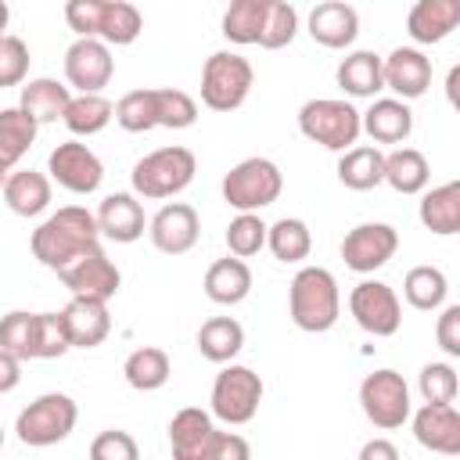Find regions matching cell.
Wrapping results in <instances>:
<instances>
[{"mask_svg": "<svg viewBox=\"0 0 460 460\" xmlns=\"http://www.w3.org/2000/svg\"><path fill=\"white\" fill-rule=\"evenodd\" d=\"M97 234L101 230H97L93 212H86L83 205H65L32 230V255L47 270L58 273L61 266H68L72 259L90 252L97 244Z\"/></svg>", "mask_w": 460, "mask_h": 460, "instance_id": "obj_1", "label": "cell"}, {"mask_svg": "<svg viewBox=\"0 0 460 460\" xmlns=\"http://www.w3.org/2000/svg\"><path fill=\"white\" fill-rule=\"evenodd\" d=\"M288 309L295 327L320 334L331 331L338 313H341V295H338V280L331 270L323 266H305L295 273L291 288H288Z\"/></svg>", "mask_w": 460, "mask_h": 460, "instance_id": "obj_2", "label": "cell"}, {"mask_svg": "<svg viewBox=\"0 0 460 460\" xmlns=\"http://www.w3.org/2000/svg\"><path fill=\"white\" fill-rule=\"evenodd\" d=\"M252 83H255V68L248 58L234 50H216L205 58L201 68V104L212 111H234L244 104Z\"/></svg>", "mask_w": 460, "mask_h": 460, "instance_id": "obj_3", "label": "cell"}, {"mask_svg": "<svg viewBox=\"0 0 460 460\" xmlns=\"http://www.w3.org/2000/svg\"><path fill=\"white\" fill-rule=\"evenodd\" d=\"M198 172V158L190 147H158L151 155H144L133 165V190L144 198H172L180 194Z\"/></svg>", "mask_w": 460, "mask_h": 460, "instance_id": "obj_4", "label": "cell"}, {"mask_svg": "<svg viewBox=\"0 0 460 460\" xmlns=\"http://www.w3.org/2000/svg\"><path fill=\"white\" fill-rule=\"evenodd\" d=\"M298 129L327 151H349L359 137V111L338 97H313L298 108Z\"/></svg>", "mask_w": 460, "mask_h": 460, "instance_id": "obj_5", "label": "cell"}, {"mask_svg": "<svg viewBox=\"0 0 460 460\" xmlns=\"http://www.w3.org/2000/svg\"><path fill=\"white\" fill-rule=\"evenodd\" d=\"M75 417H79V410H75V402L65 392H47V395L32 399L18 413L14 431H18V438L25 446L43 449V446H54V442L68 438L72 428H75Z\"/></svg>", "mask_w": 460, "mask_h": 460, "instance_id": "obj_6", "label": "cell"}, {"mask_svg": "<svg viewBox=\"0 0 460 460\" xmlns=\"http://www.w3.org/2000/svg\"><path fill=\"white\" fill-rule=\"evenodd\" d=\"M280 187H284V176L280 169L270 162V158H244L237 162L226 176H223V201L241 208V212H255V208H266L280 198Z\"/></svg>", "mask_w": 460, "mask_h": 460, "instance_id": "obj_7", "label": "cell"}, {"mask_svg": "<svg viewBox=\"0 0 460 460\" xmlns=\"http://www.w3.org/2000/svg\"><path fill=\"white\" fill-rule=\"evenodd\" d=\"M262 402V377L252 367L230 363L212 381V413L226 424H248Z\"/></svg>", "mask_w": 460, "mask_h": 460, "instance_id": "obj_8", "label": "cell"}, {"mask_svg": "<svg viewBox=\"0 0 460 460\" xmlns=\"http://www.w3.org/2000/svg\"><path fill=\"white\" fill-rule=\"evenodd\" d=\"M359 402H363V413L370 417L374 428H399L406 417H410V388L402 381V374L395 370H374L363 377L359 385Z\"/></svg>", "mask_w": 460, "mask_h": 460, "instance_id": "obj_9", "label": "cell"}, {"mask_svg": "<svg viewBox=\"0 0 460 460\" xmlns=\"http://www.w3.org/2000/svg\"><path fill=\"white\" fill-rule=\"evenodd\" d=\"M58 277L72 291V298H97V302H108L119 291V284H122L119 266L104 255L101 244H93L90 252H83L79 259H72L68 266H61Z\"/></svg>", "mask_w": 460, "mask_h": 460, "instance_id": "obj_10", "label": "cell"}, {"mask_svg": "<svg viewBox=\"0 0 460 460\" xmlns=\"http://www.w3.org/2000/svg\"><path fill=\"white\" fill-rule=\"evenodd\" d=\"M349 309H352L356 323H359L367 334H374V338H388V334H395L399 323H402V305H399L395 291H392L388 284H381V280H363V284H356L352 295H349Z\"/></svg>", "mask_w": 460, "mask_h": 460, "instance_id": "obj_11", "label": "cell"}, {"mask_svg": "<svg viewBox=\"0 0 460 460\" xmlns=\"http://www.w3.org/2000/svg\"><path fill=\"white\" fill-rule=\"evenodd\" d=\"M399 248V234L388 223H359L345 234L341 241V259L349 270L356 273H374L377 266H385Z\"/></svg>", "mask_w": 460, "mask_h": 460, "instance_id": "obj_12", "label": "cell"}, {"mask_svg": "<svg viewBox=\"0 0 460 460\" xmlns=\"http://www.w3.org/2000/svg\"><path fill=\"white\" fill-rule=\"evenodd\" d=\"M47 165H50V176H54L65 190H72V194H90V190H97L101 180H104L101 158H97L86 144H79V140L58 144V147L50 151Z\"/></svg>", "mask_w": 460, "mask_h": 460, "instance_id": "obj_13", "label": "cell"}, {"mask_svg": "<svg viewBox=\"0 0 460 460\" xmlns=\"http://www.w3.org/2000/svg\"><path fill=\"white\" fill-rule=\"evenodd\" d=\"M111 72H115V61H111L108 43H101V40L79 36L65 50V79L72 86H79L83 93H101V86H108Z\"/></svg>", "mask_w": 460, "mask_h": 460, "instance_id": "obj_14", "label": "cell"}, {"mask_svg": "<svg viewBox=\"0 0 460 460\" xmlns=\"http://www.w3.org/2000/svg\"><path fill=\"white\" fill-rule=\"evenodd\" d=\"M201 234V219L194 212V205H183V201H172V205H162L151 219V241L158 252L165 255H183L194 248Z\"/></svg>", "mask_w": 460, "mask_h": 460, "instance_id": "obj_15", "label": "cell"}, {"mask_svg": "<svg viewBox=\"0 0 460 460\" xmlns=\"http://www.w3.org/2000/svg\"><path fill=\"white\" fill-rule=\"evenodd\" d=\"M413 435L424 449L442 453V456H456L460 453V413L453 406H431L424 402L413 413Z\"/></svg>", "mask_w": 460, "mask_h": 460, "instance_id": "obj_16", "label": "cell"}, {"mask_svg": "<svg viewBox=\"0 0 460 460\" xmlns=\"http://www.w3.org/2000/svg\"><path fill=\"white\" fill-rule=\"evenodd\" d=\"M385 86H392L399 97H420L431 86V61L417 47H395L388 58H381Z\"/></svg>", "mask_w": 460, "mask_h": 460, "instance_id": "obj_17", "label": "cell"}, {"mask_svg": "<svg viewBox=\"0 0 460 460\" xmlns=\"http://www.w3.org/2000/svg\"><path fill=\"white\" fill-rule=\"evenodd\" d=\"M359 32V14L345 0H323L309 11V36L320 47H349Z\"/></svg>", "mask_w": 460, "mask_h": 460, "instance_id": "obj_18", "label": "cell"}, {"mask_svg": "<svg viewBox=\"0 0 460 460\" xmlns=\"http://www.w3.org/2000/svg\"><path fill=\"white\" fill-rule=\"evenodd\" d=\"M61 320H65V331H68V341L75 349H93L108 338L111 331V316H108V302H97V298H72L65 309H61Z\"/></svg>", "mask_w": 460, "mask_h": 460, "instance_id": "obj_19", "label": "cell"}, {"mask_svg": "<svg viewBox=\"0 0 460 460\" xmlns=\"http://www.w3.org/2000/svg\"><path fill=\"white\" fill-rule=\"evenodd\" d=\"M460 22V0H417L406 14V32L417 43L446 40Z\"/></svg>", "mask_w": 460, "mask_h": 460, "instance_id": "obj_20", "label": "cell"}, {"mask_svg": "<svg viewBox=\"0 0 460 460\" xmlns=\"http://www.w3.org/2000/svg\"><path fill=\"white\" fill-rule=\"evenodd\" d=\"M212 417L201 406H183L172 413L169 420V446H172V460H201L205 442L212 435Z\"/></svg>", "mask_w": 460, "mask_h": 460, "instance_id": "obj_21", "label": "cell"}, {"mask_svg": "<svg viewBox=\"0 0 460 460\" xmlns=\"http://www.w3.org/2000/svg\"><path fill=\"white\" fill-rule=\"evenodd\" d=\"M93 219H97V230L119 244H129L144 234V208L133 194H108Z\"/></svg>", "mask_w": 460, "mask_h": 460, "instance_id": "obj_22", "label": "cell"}, {"mask_svg": "<svg viewBox=\"0 0 460 460\" xmlns=\"http://www.w3.org/2000/svg\"><path fill=\"white\" fill-rule=\"evenodd\" d=\"M359 129H367L370 140L377 144H402L413 129V111L395 97H381L363 111Z\"/></svg>", "mask_w": 460, "mask_h": 460, "instance_id": "obj_23", "label": "cell"}, {"mask_svg": "<svg viewBox=\"0 0 460 460\" xmlns=\"http://www.w3.org/2000/svg\"><path fill=\"white\" fill-rule=\"evenodd\" d=\"M252 291V270L244 259H216L208 270H205V295L219 305H237L244 295Z\"/></svg>", "mask_w": 460, "mask_h": 460, "instance_id": "obj_24", "label": "cell"}, {"mask_svg": "<svg viewBox=\"0 0 460 460\" xmlns=\"http://www.w3.org/2000/svg\"><path fill=\"white\" fill-rule=\"evenodd\" d=\"M338 86L352 97H374L385 86V72H381V54L374 50H352L349 58H341L338 72H334Z\"/></svg>", "mask_w": 460, "mask_h": 460, "instance_id": "obj_25", "label": "cell"}, {"mask_svg": "<svg viewBox=\"0 0 460 460\" xmlns=\"http://www.w3.org/2000/svg\"><path fill=\"white\" fill-rule=\"evenodd\" d=\"M68 101H72L68 86H61L58 79L40 75V79H29V83L22 86V104H18V108L40 126V122H58V119L65 115Z\"/></svg>", "mask_w": 460, "mask_h": 460, "instance_id": "obj_26", "label": "cell"}, {"mask_svg": "<svg viewBox=\"0 0 460 460\" xmlns=\"http://www.w3.org/2000/svg\"><path fill=\"white\" fill-rule=\"evenodd\" d=\"M4 201L18 216H36L50 205V180L36 169H14L4 180Z\"/></svg>", "mask_w": 460, "mask_h": 460, "instance_id": "obj_27", "label": "cell"}, {"mask_svg": "<svg viewBox=\"0 0 460 460\" xmlns=\"http://www.w3.org/2000/svg\"><path fill=\"white\" fill-rule=\"evenodd\" d=\"M122 374H126V381H129L137 392H155V388H162V385L169 381L172 363H169V352H165V349H158V345H140V349H133V352L126 356Z\"/></svg>", "mask_w": 460, "mask_h": 460, "instance_id": "obj_28", "label": "cell"}, {"mask_svg": "<svg viewBox=\"0 0 460 460\" xmlns=\"http://www.w3.org/2000/svg\"><path fill=\"white\" fill-rule=\"evenodd\" d=\"M420 223L431 234H456L460 230V180H449L424 194L420 201Z\"/></svg>", "mask_w": 460, "mask_h": 460, "instance_id": "obj_29", "label": "cell"}, {"mask_svg": "<svg viewBox=\"0 0 460 460\" xmlns=\"http://www.w3.org/2000/svg\"><path fill=\"white\" fill-rule=\"evenodd\" d=\"M244 345V327L234 316H212L198 331V352L212 363H230Z\"/></svg>", "mask_w": 460, "mask_h": 460, "instance_id": "obj_30", "label": "cell"}, {"mask_svg": "<svg viewBox=\"0 0 460 460\" xmlns=\"http://www.w3.org/2000/svg\"><path fill=\"white\" fill-rule=\"evenodd\" d=\"M0 349L7 356L22 359H40V313L14 309L0 320Z\"/></svg>", "mask_w": 460, "mask_h": 460, "instance_id": "obj_31", "label": "cell"}, {"mask_svg": "<svg viewBox=\"0 0 460 460\" xmlns=\"http://www.w3.org/2000/svg\"><path fill=\"white\" fill-rule=\"evenodd\" d=\"M338 180L349 187V190H370L385 180V155L370 144L363 147H349L341 158H338Z\"/></svg>", "mask_w": 460, "mask_h": 460, "instance_id": "obj_32", "label": "cell"}, {"mask_svg": "<svg viewBox=\"0 0 460 460\" xmlns=\"http://www.w3.org/2000/svg\"><path fill=\"white\" fill-rule=\"evenodd\" d=\"M431 169H428V158L417 151V147H395L392 155H385V183L399 194H417L424 190Z\"/></svg>", "mask_w": 460, "mask_h": 460, "instance_id": "obj_33", "label": "cell"}, {"mask_svg": "<svg viewBox=\"0 0 460 460\" xmlns=\"http://www.w3.org/2000/svg\"><path fill=\"white\" fill-rule=\"evenodd\" d=\"M36 122L22 108H4L0 111V169L11 172V165L32 147L36 140Z\"/></svg>", "mask_w": 460, "mask_h": 460, "instance_id": "obj_34", "label": "cell"}, {"mask_svg": "<svg viewBox=\"0 0 460 460\" xmlns=\"http://www.w3.org/2000/svg\"><path fill=\"white\" fill-rule=\"evenodd\" d=\"M144 29L140 11L129 0H104L101 4V22H97V40L101 43H133Z\"/></svg>", "mask_w": 460, "mask_h": 460, "instance_id": "obj_35", "label": "cell"}, {"mask_svg": "<svg viewBox=\"0 0 460 460\" xmlns=\"http://www.w3.org/2000/svg\"><path fill=\"white\" fill-rule=\"evenodd\" d=\"M111 115H115V104L108 97H101V93H79V97L68 101V108H65L61 119H65V126L75 137H90V133H101L111 122Z\"/></svg>", "mask_w": 460, "mask_h": 460, "instance_id": "obj_36", "label": "cell"}, {"mask_svg": "<svg viewBox=\"0 0 460 460\" xmlns=\"http://www.w3.org/2000/svg\"><path fill=\"white\" fill-rule=\"evenodd\" d=\"M270 0H234L223 14V36L230 43H259Z\"/></svg>", "mask_w": 460, "mask_h": 460, "instance_id": "obj_37", "label": "cell"}, {"mask_svg": "<svg viewBox=\"0 0 460 460\" xmlns=\"http://www.w3.org/2000/svg\"><path fill=\"white\" fill-rule=\"evenodd\" d=\"M266 244L280 262H302L313 248V237H309V226L302 219L284 216L273 226H266Z\"/></svg>", "mask_w": 460, "mask_h": 460, "instance_id": "obj_38", "label": "cell"}, {"mask_svg": "<svg viewBox=\"0 0 460 460\" xmlns=\"http://www.w3.org/2000/svg\"><path fill=\"white\" fill-rule=\"evenodd\" d=\"M402 295L413 309H435L446 298V273L438 266H413L402 280Z\"/></svg>", "mask_w": 460, "mask_h": 460, "instance_id": "obj_39", "label": "cell"}, {"mask_svg": "<svg viewBox=\"0 0 460 460\" xmlns=\"http://www.w3.org/2000/svg\"><path fill=\"white\" fill-rule=\"evenodd\" d=\"M194 119H198V104H194L190 93L172 90V86L155 90V122H158V126L187 129V126H194Z\"/></svg>", "mask_w": 460, "mask_h": 460, "instance_id": "obj_40", "label": "cell"}, {"mask_svg": "<svg viewBox=\"0 0 460 460\" xmlns=\"http://www.w3.org/2000/svg\"><path fill=\"white\" fill-rule=\"evenodd\" d=\"M115 122L129 133H147L155 129V90H129L115 104Z\"/></svg>", "mask_w": 460, "mask_h": 460, "instance_id": "obj_41", "label": "cell"}, {"mask_svg": "<svg viewBox=\"0 0 460 460\" xmlns=\"http://www.w3.org/2000/svg\"><path fill=\"white\" fill-rule=\"evenodd\" d=\"M298 32V11L288 4V0H270L266 7V22H262V36H259V47L266 50H277V47H288Z\"/></svg>", "mask_w": 460, "mask_h": 460, "instance_id": "obj_42", "label": "cell"}, {"mask_svg": "<svg viewBox=\"0 0 460 460\" xmlns=\"http://www.w3.org/2000/svg\"><path fill=\"white\" fill-rule=\"evenodd\" d=\"M266 244V223L255 212H241L237 219H230L226 226V248L234 259H248L255 252H262Z\"/></svg>", "mask_w": 460, "mask_h": 460, "instance_id": "obj_43", "label": "cell"}, {"mask_svg": "<svg viewBox=\"0 0 460 460\" xmlns=\"http://www.w3.org/2000/svg\"><path fill=\"white\" fill-rule=\"evenodd\" d=\"M417 388L424 395V402L431 406H453L456 399V370L449 363H428L417 377Z\"/></svg>", "mask_w": 460, "mask_h": 460, "instance_id": "obj_44", "label": "cell"}, {"mask_svg": "<svg viewBox=\"0 0 460 460\" xmlns=\"http://www.w3.org/2000/svg\"><path fill=\"white\" fill-rule=\"evenodd\" d=\"M29 72V47L22 36L4 32L0 36V86H18Z\"/></svg>", "mask_w": 460, "mask_h": 460, "instance_id": "obj_45", "label": "cell"}, {"mask_svg": "<svg viewBox=\"0 0 460 460\" xmlns=\"http://www.w3.org/2000/svg\"><path fill=\"white\" fill-rule=\"evenodd\" d=\"M90 460H140V449L129 431L108 428L90 442Z\"/></svg>", "mask_w": 460, "mask_h": 460, "instance_id": "obj_46", "label": "cell"}, {"mask_svg": "<svg viewBox=\"0 0 460 460\" xmlns=\"http://www.w3.org/2000/svg\"><path fill=\"white\" fill-rule=\"evenodd\" d=\"M72 349L61 313H40V359H58Z\"/></svg>", "mask_w": 460, "mask_h": 460, "instance_id": "obj_47", "label": "cell"}, {"mask_svg": "<svg viewBox=\"0 0 460 460\" xmlns=\"http://www.w3.org/2000/svg\"><path fill=\"white\" fill-rule=\"evenodd\" d=\"M201 460H252V446L237 431H212Z\"/></svg>", "mask_w": 460, "mask_h": 460, "instance_id": "obj_48", "label": "cell"}, {"mask_svg": "<svg viewBox=\"0 0 460 460\" xmlns=\"http://www.w3.org/2000/svg\"><path fill=\"white\" fill-rule=\"evenodd\" d=\"M101 4H104V0H68V4H65V22H68V25H72L79 36L97 40Z\"/></svg>", "mask_w": 460, "mask_h": 460, "instance_id": "obj_49", "label": "cell"}, {"mask_svg": "<svg viewBox=\"0 0 460 460\" xmlns=\"http://www.w3.org/2000/svg\"><path fill=\"white\" fill-rule=\"evenodd\" d=\"M438 345L449 352V356H460V305H446L442 316H438Z\"/></svg>", "mask_w": 460, "mask_h": 460, "instance_id": "obj_50", "label": "cell"}, {"mask_svg": "<svg viewBox=\"0 0 460 460\" xmlns=\"http://www.w3.org/2000/svg\"><path fill=\"white\" fill-rule=\"evenodd\" d=\"M359 460H399V449H395L388 438H370V442L359 449Z\"/></svg>", "mask_w": 460, "mask_h": 460, "instance_id": "obj_51", "label": "cell"}, {"mask_svg": "<svg viewBox=\"0 0 460 460\" xmlns=\"http://www.w3.org/2000/svg\"><path fill=\"white\" fill-rule=\"evenodd\" d=\"M22 381V363L0 349V392H11Z\"/></svg>", "mask_w": 460, "mask_h": 460, "instance_id": "obj_52", "label": "cell"}, {"mask_svg": "<svg viewBox=\"0 0 460 460\" xmlns=\"http://www.w3.org/2000/svg\"><path fill=\"white\" fill-rule=\"evenodd\" d=\"M456 83H460V68L453 65V68H449V75H446V93H449V101H453V104H460V90H456Z\"/></svg>", "mask_w": 460, "mask_h": 460, "instance_id": "obj_53", "label": "cell"}, {"mask_svg": "<svg viewBox=\"0 0 460 460\" xmlns=\"http://www.w3.org/2000/svg\"><path fill=\"white\" fill-rule=\"evenodd\" d=\"M7 18H11V7L0 0V36H4V29H7Z\"/></svg>", "mask_w": 460, "mask_h": 460, "instance_id": "obj_54", "label": "cell"}, {"mask_svg": "<svg viewBox=\"0 0 460 460\" xmlns=\"http://www.w3.org/2000/svg\"><path fill=\"white\" fill-rule=\"evenodd\" d=\"M4 180H7V172H4V169H0V190H4Z\"/></svg>", "mask_w": 460, "mask_h": 460, "instance_id": "obj_55", "label": "cell"}, {"mask_svg": "<svg viewBox=\"0 0 460 460\" xmlns=\"http://www.w3.org/2000/svg\"><path fill=\"white\" fill-rule=\"evenodd\" d=\"M0 449H4V428H0Z\"/></svg>", "mask_w": 460, "mask_h": 460, "instance_id": "obj_56", "label": "cell"}]
</instances>
